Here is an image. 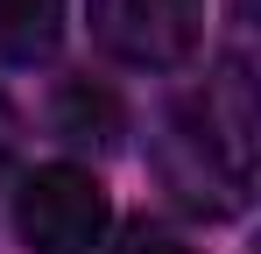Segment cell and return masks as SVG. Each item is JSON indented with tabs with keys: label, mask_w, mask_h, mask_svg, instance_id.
<instances>
[{
	"label": "cell",
	"mask_w": 261,
	"mask_h": 254,
	"mask_svg": "<svg viewBox=\"0 0 261 254\" xmlns=\"http://www.w3.org/2000/svg\"><path fill=\"white\" fill-rule=\"evenodd\" d=\"M113 226V198L85 163H43L14 184V233L29 254H92Z\"/></svg>",
	"instance_id": "cell-1"
},
{
	"label": "cell",
	"mask_w": 261,
	"mask_h": 254,
	"mask_svg": "<svg viewBox=\"0 0 261 254\" xmlns=\"http://www.w3.org/2000/svg\"><path fill=\"white\" fill-rule=\"evenodd\" d=\"M92 42L127 71H184L205 42V0H92Z\"/></svg>",
	"instance_id": "cell-2"
},
{
	"label": "cell",
	"mask_w": 261,
	"mask_h": 254,
	"mask_svg": "<svg viewBox=\"0 0 261 254\" xmlns=\"http://www.w3.org/2000/svg\"><path fill=\"white\" fill-rule=\"evenodd\" d=\"M155 169H163V184H170L176 205H184V212H205V219H233L240 198H247V176L219 156V141L205 134V120H198L191 99L170 113V134H163Z\"/></svg>",
	"instance_id": "cell-3"
},
{
	"label": "cell",
	"mask_w": 261,
	"mask_h": 254,
	"mask_svg": "<svg viewBox=\"0 0 261 254\" xmlns=\"http://www.w3.org/2000/svg\"><path fill=\"white\" fill-rule=\"evenodd\" d=\"M64 42V0H0V64H49Z\"/></svg>",
	"instance_id": "cell-4"
},
{
	"label": "cell",
	"mask_w": 261,
	"mask_h": 254,
	"mask_svg": "<svg viewBox=\"0 0 261 254\" xmlns=\"http://www.w3.org/2000/svg\"><path fill=\"white\" fill-rule=\"evenodd\" d=\"M57 134L78 141V148H113L120 141V99L92 78L57 85Z\"/></svg>",
	"instance_id": "cell-5"
},
{
	"label": "cell",
	"mask_w": 261,
	"mask_h": 254,
	"mask_svg": "<svg viewBox=\"0 0 261 254\" xmlns=\"http://www.w3.org/2000/svg\"><path fill=\"white\" fill-rule=\"evenodd\" d=\"M113 254H191V247L176 240L170 226H155V219H134L127 233H120V247H113Z\"/></svg>",
	"instance_id": "cell-6"
},
{
	"label": "cell",
	"mask_w": 261,
	"mask_h": 254,
	"mask_svg": "<svg viewBox=\"0 0 261 254\" xmlns=\"http://www.w3.org/2000/svg\"><path fill=\"white\" fill-rule=\"evenodd\" d=\"M0 163H7V113H0Z\"/></svg>",
	"instance_id": "cell-7"
}]
</instances>
